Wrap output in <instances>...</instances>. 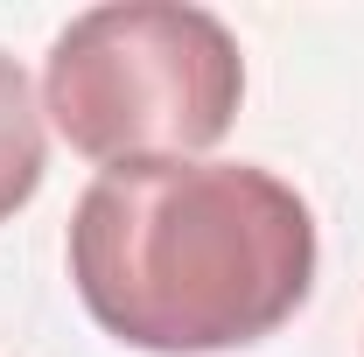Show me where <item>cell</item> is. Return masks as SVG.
<instances>
[{
    "mask_svg": "<svg viewBox=\"0 0 364 357\" xmlns=\"http://www.w3.org/2000/svg\"><path fill=\"white\" fill-rule=\"evenodd\" d=\"M70 280L91 322L134 351H238L309 302L316 218L252 161L105 169L70 211Z\"/></svg>",
    "mask_w": 364,
    "mask_h": 357,
    "instance_id": "obj_1",
    "label": "cell"
},
{
    "mask_svg": "<svg viewBox=\"0 0 364 357\" xmlns=\"http://www.w3.org/2000/svg\"><path fill=\"white\" fill-rule=\"evenodd\" d=\"M245 56L210 7L112 0L77 14L43 70V112L85 161H189L231 134Z\"/></svg>",
    "mask_w": 364,
    "mask_h": 357,
    "instance_id": "obj_2",
    "label": "cell"
},
{
    "mask_svg": "<svg viewBox=\"0 0 364 357\" xmlns=\"http://www.w3.org/2000/svg\"><path fill=\"white\" fill-rule=\"evenodd\" d=\"M43 169H49V140H43V112H36L28 70L0 49V224L43 189Z\"/></svg>",
    "mask_w": 364,
    "mask_h": 357,
    "instance_id": "obj_3",
    "label": "cell"
}]
</instances>
